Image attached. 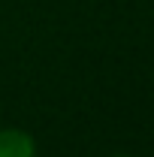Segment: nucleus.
<instances>
[{
    "mask_svg": "<svg viewBox=\"0 0 154 157\" xmlns=\"http://www.w3.org/2000/svg\"><path fill=\"white\" fill-rule=\"evenodd\" d=\"M0 157H33V139L18 130H0Z\"/></svg>",
    "mask_w": 154,
    "mask_h": 157,
    "instance_id": "1",
    "label": "nucleus"
}]
</instances>
